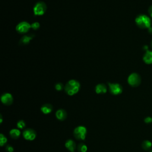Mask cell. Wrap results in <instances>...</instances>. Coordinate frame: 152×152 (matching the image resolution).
I'll return each mask as SVG.
<instances>
[{
  "label": "cell",
  "instance_id": "19",
  "mask_svg": "<svg viewBox=\"0 0 152 152\" xmlns=\"http://www.w3.org/2000/svg\"><path fill=\"white\" fill-rule=\"evenodd\" d=\"M7 142V137L2 133L0 134V146H4Z\"/></svg>",
  "mask_w": 152,
  "mask_h": 152
},
{
  "label": "cell",
  "instance_id": "25",
  "mask_svg": "<svg viewBox=\"0 0 152 152\" xmlns=\"http://www.w3.org/2000/svg\"><path fill=\"white\" fill-rule=\"evenodd\" d=\"M148 12H149V15L150 16V17L152 18V5L150 6L149 7V9L148 10Z\"/></svg>",
  "mask_w": 152,
  "mask_h": 152
},
{
  "label": "cell",
  "instance_id": "1",
  "mask_svg": "<svg viewBox=\"0 0 152 152\" xmlns=\"http://www.w3.org/2000/svg\"><path fill=\"white\" fill-rule=\"evenodd\" d=\"M80 88V84L78 81L75 80H71L65 86L64 90L69 96H73L78 92Z\"/></svg>",
  "mask_w": 152,
  "mask_h": 152
},
{
  "label": "cell",
  "instance_id": "11",
  "mask_svg": "<svg viewBox=\"0 0 152 152\" xmlns=\"http://www.w3.org/2000/svg\"><path fill=\"white\" fill-rule=\"evenodd\" d=\"M56 118L60 121H64L67 117V113L66 110L63 109H60L55 113Z\"/></svg>",
  "mask_w": 152,
  "mask_h": 152
},
{
  "label": "cell",
  "instance_id": "13",
  "mask_svg": "<svg viewBox=\"0 0 152 152\" xmlns=\"http://www.w3.org/2000/svg\"><path fill=\"white\" fill-rule=\"evenodd\" d=\"M143 61L146 64H152V50H147L146 53L144 54L143 58Z\"/></svg>",
  "mask_w": 152,
  "mask_h": 152
},
{
  "label": "cell",
  "instance_id": "21",
  "mask_svg": "<svg viewBox=\"0 0 152 152\" xmlns=\"http://www.w3.org/2000/svg\"><path fill=\"white\" fill-rule=\"evenodd\" d=\"M55 88L57 91H61L64 88V86L63 84L61 83H58L55 84Z\"/></svg>",
  "mask_w": 152,
  "mask_h": 152
},
{
  "label": "cell",
  "instance_id": "7",
  "mask_svg": "<svg viewBox=\"0 0 152 152\" xmlns=\"http://www.w3.org/2000/svg\"><path fill=\"white\" fill-rule=\"evenodd\" d=\"M31 28V25L26 22V21H22L20 23L16 26V31L20 34H25L28 32Z\"/></svg>",
  "mask_w": 152,
  "mask_h": 152
},
{
  "label": "cell",
  "instance_id": "14",
  "mask_svg": "<svg viewBox=\"0 0 152 152\" xmlns=\"http://www.w3.org/2000/svg\"><path fill=\"white\" fill-rule=\"evenodd\" d=\"M53 110V106L52 105L49 104H46L43 105L40 108V110L42 113L44 114H49Z\"/></svg>",
  "mask_w": 152,
  "mask_h": 152
},
{
  "label": "cell",
  "instance_id": "22",
  "mask_svg": "<svg viewBox=\"0 0 152 152\" xmlns=\"http://www.w3.org/2000/svg\"><path fill=\"white\" fill-rule=\"evenodd\" d=\"M40 27V24L38 22H35L31 25V28L35 31L38 30Z\"/></svg>",
  "mask_w": 152,
  "mask_h": 152
},
{
  "label": "cell",
  "instance_id": "23",
  "mask_svg": "<svg viewBox=\"0 0 152 152\" xmlns=\"http://www.w3.org/2000/svg\"><path fill=\"white\" fill-rule=\"evenodd\" d=\"M5 150L7 151V152H13L14 151V148L13 147V146H11L10 145H8L7 146H6Z\"/></svg>",
  "mask_w": 152,
  "mask_h": 152
},
{
  "label": "cell",
  "instance_id": "10",
  "mask_svg": "<svg viewBox=\"0 0 152 152\" xmlns=\"http://www.w3.org/2000/svg\"><path fill=\"white\" fill-rule=\"evenodd\" d=\"M34 35H25L21 38L19 42V44L20 45H28L30 42L34 38Z\"/></svg>",
  "mask_w": 152,
  "mask_h": 152
},
{
  "label": "cell",
  "instance_id": "29",
  "mask_svg": "<svg viewBox=\"0 0 152 152\" xmlns=\"http://www.w3.org/2000/svg\"><path fill=\"white\" fill-rule=\"evenodd\" d=\"M74 152H75V151H74Z\"/></svg>",
  "mask_w": 152,
  "mask_h": 152
},
{
  "label": "cell",
  "instance_id": "16",
  "mask_svg": "<svg viewBox=\"0 0 152 152\" xmlns=\"http://www.w3.org/2000/svg\"><path fill=\"white\" fill-rule=\"evenodd\" d=\"M21 132L19 129H12L10 131V135L12 139H17L20 136Z\"/></svg>",
  "mask_w": 152,
  "mask_h": 152
},
{
  "label": "cell",
  "instance_id": "24",
  "mask_svg": "<svg viewBox=\"0 0 152 152\" xmlns=\"http://www.w3.org/2000/svg\"><path fill=\"white\" fill-rule=\"evenodd\" d=\"M144 122H145L146 124H150V123L152 122V118L150 117H146L145 119H144Z\"/></svg>",
  "mask_w": 152,
  "mask_h": 152
},
{
  "label": "cell",
  "instance_id": "20",
  "mask_svg": "<svg viewBox=\"0 0 152 152\" xmlns=\"http://www.w3.org/2000/svg\"><path fill=\"white\" fill-rule=\"evenodd\" d=\"M17 127L18 128L23 129L26 127V123L23 120H20L18 121L17 124Z\"/></svg>",
  "mask_w": 152,
  "mask_h": 152
},
{
  "label": "cell",
  "instance_id": "17",
  "mask_svg": "<svg viewBox=\"0 0 152 152\" xmlns=\"http://www.w3.org/2000/svg\"><path fill=\"white\" fill-rule=\"evenodd\" d=\"M151 146H152V143H151V141L149 140L144 141L142 143V147L145 150H149V149H151Z\"/></svg>",
  "mask_w": 152,
  "mask_h": 152
},
{
  "label": "cell",
  "instance_id": "27",
  "mask_svg": "<svg viewBox=\"0 0 152 152\" xmlns=\"http://www.w3.org/2000/svg\"><path fill=\"white\" fill-rule=\"evenodd\" d=\"M151 47H152V42H151Z\"/></svg>",
  "mask_w": 152,
  "mask_h": 152
},
{
  "label": "cell",
  "instance_id": "18",
  "mask_svg": "<svg viewBox=\"0 0 152 152\" xmlns=\"http://www.w3.org/2000/svg\"><path fill=\"white\" fill-rule=\"evenodd\" d=\"M77 150L78 152H86L88 151V147L84 143H80L77 146Z\"/></svg>",
  "mask_w": 152,
  "mask_h": 152
},
{
  "label": "cell",
  "instance_id": "6",
  "mask_svg": "<svg viewBox=\"0 0 152 152\" xmlns=\"http://www.w3.org/2000/svg\"><path fill=\"white\" fill-rule=\"evenodd\" d=\"M110 93L113 95H118L122 92V87L118 83H108Z\"/></svg>",
  "mask_w": 152,
  "mask_h": 152
},
{
  "label": "cell",
  "instance_id": "15",
  "mask_svg": "<svg viewBox=\"0 0 152 152\" xmlns=\"http://www.w3.org/2000/svg\"><path fill=\"white\" fill-rule=\"evenodd\" d=\"M95 92L97 94H104L107 92V88L104 84H98L95 88Z\"/></svg>",
  "mask_w": 152,
  "mask_h": 152
},
{
  "label": "cell",
  "instance_id": "5",
  "mask_svg": "<svg viewBox=\"0 0 152 152\" xmlns=\"http://www.w3.org/2000/svg\"><path fill=\"white\" fill-rule=\"evenodd\" d=\"M128 84L134 88L139 86L141 83V77L137 73H132L128 78Z\"/></svg>",
  "mask_w": 152,
  "mask_h": 152
},
{
  "label": "cell",
  "instance_id": "9",
  "mask_svg": "<svg viewBox=\"0 0 152 152\" xmlns=\"http://www.w3.org/2000/svg\"><path fill=\"white\" fill-rule=\"evenodd\" d=\"M1 100L3 104L9 106L13 102V97L11 94L9 93H5L1 97Z\"/></svg>",
  "mask_w": 152,
  "mask_h": 152
},
{
  "label": "cell",
  "instance_id": "8",
  "mask_svg": "<svg viewBox=\"0 0 152 152\" xmlns=\"http://www.w3.org/2000/svg\"><path fill=\"white\" fill-rule=\"evenodd\" d=\"M23 135L26 140L29 141H32L36 139L37 134L34 129L32 128H27L24 130Z\"/></svg>",
  "mask_w": 152,
  "mask_h": 152
},
{
  "label": "cell",
  "instance_id": "4",
  "mask_svg": "<svg viewBox=\"0 0 152 152\" xmlns=\"http://www.w3.org/2000/svg\"><path fill=\"white\" fill-rule=\"evenodd\" d=\"M47 7L44 2H38L33 7V12L36 16H42L46 11Z\"/></svg>",
  "mask_w": 152,
  "mask_h": 152
},
{
  "label": "cell",
  "instance_id": "12",
  "mask_svg": "<svg viewBox=\"0 0 152 152\" xmlns=\"http://www.w3.org/2000/svg\"><path fill=\"white\" fill-rule=\"evenodd\" d=\"M65 146L71 152H74L76 149V144L74 141L71 139H68L65 143Z\"/></svg>",
  "mask_w": 152,
  "mask_h": 152
},
{
  "label": "cell",
  "instance_id": "2",
  "mask_svg": "<svg viewBox=\"0 0 152 152\" xmlns=\"http://www.w3.org/2000/svg\"><path fill=\"white\" fill-rule=\"evenodd\" d=\"M135 23L141 29H149L151 27V20L147 16L141 14L136 17Z\"/></svg>",
  "mask_w": 152,
  "mask_h": 152
},
{
  "label": "cell",
  "instance_id": "3",
  "mask_svg": "<svg viewBox=\"0 0 152 152\" xmlns=\"http://www.w3.org/2000/svg\"><path fill=\"white\" fill-rule=\"evenodd\" d=\"M74 136L78 140H84L87 134V129L84 126H78L74 130Z\"/></svg>",
  "mask_w": 152,
  "mask_h": 152
},
{
  "label": "cell",
  "instance_id": "26",
  "mask_svg": "<svg viewBox=\"0 0 152 152\" xmlns=\"http://www.w3.org/2000/svg\"><path fill=\"white\" fill-rule=\"evenodd\" d=\"M3 122V117H2V115H0V123L2 124Z\"/></svg>",
  "mask_w": 152,
  "mask_h": 152
},
{
  "label": "cell",
  "instance_id": "28",
  "mask_svg": "<svg viewBox=\"0 0 152 152\" xmlns=\"http://www.w3.org/2000/svg\"><path fill=\"white\" fill-rule=\"evenodd\" d=\"M150 152H152V151H150Z\"/></svg>",
  "mask_w": 152,
  "mask_h": 152
}]
</instances>
